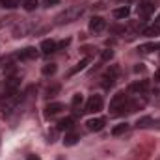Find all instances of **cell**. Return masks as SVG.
Wrapping results in <instances>:
<instances>
[{"instance_id":"5","label":"cell","mask_w":160,"mask_h":160,"mask_svg":"<svg viewBox=\"0 0 160 160\" xmlns=\"http://www.w3.org/2000/svg\"><path fill=\"white\" fill-rule=\"evenodd\" d=\"M118 75H119V67H118V65H112V67L102 75V78H101V80H102V82H101V84H102V88H104V89H110V88L116 84Z\"/></svg>"},{"instance_id":"19","label":"cell","mask_w":160,"mask_h":160,"mask_svg":"<svg viewBox=\"0 0 160 160\" xmlns=\"http://www.w3.org/2000/svg\"><path fill=\"white\" fill-rule=\"evenodd\" d=\"M80 140V136L77 132H71V134H67L65 136V140H63V145H67V147H71V145H75L77 142Z\"/></svg>"},{"instance_id":"9","label":"cell","mask_w":160,"mask_h":160,"mask_svg":"<svg viewBox=\"0 0 160 160\" xmlns=\"http://www.w3.org/2000/svg\"><path fill=\"white\" fill-rule=\"evenodd\" d=\"M19 86H21V78H19V77H9V78H6V84H4V95L17 93V91H19Z\"/></svg>"},{"instance_id":"15","label":"cell","mask_w":160,"mask_h":160,"mask_svg":"<svg viewBox=\"0 0 160 160\" xmlns=\"http://www.w3.org/2000/svg\"><path fill=\"white\" fill-rule=\"evenodd\" d=\"M89 62H91V58H89V56L82 58L78 63H77V65L73 67V69H69V77H73V75H77V73H80V71H84V69L88 67V63H89Z\"/></svg>"},{"instance_id":"7","label":"cell","mask_w":160,"mask_h":160,"mask_svg":"<svg viewBox=\"0 0 160 160\" xmlns=\"http://www.w3.org/2000/svg\"><path fill=\"white\" fill-rule=\"evenodd\" d=\"M155 9H157V6H155V2H147V0H142L140 4H138V17L140 19H149L153 13H155Z\"/></svg>"},{"instance_id":"26","label":"cell","mask_w":160,"mask_h":160,"mask_svg":"<svg viewBox=\"0 0 160 160\" xmlns=\"http://www.w3.org/2000/svg\"><path fill=\"white\" fill-rule=\"evenodd\" d=\"M112 58H114V50L106 48V50H102V52H101V60H102V62H110Z\"/></svg>"},{"instance_id":"20","label":"cell","mask_w":160,"mask_h":160,"mask_svg":"<svg viewBox=\"0 0 160 160\" xmlns=\"http://www.w3.org/2000/svg\"><path fill=\"white\" fill-rule=\"evenodd\" d=\"M56 63H47V65H43V69H41V73L45 75V77H52L54 73H56Z\"/></svg>"},{"instance_id":"14","label":"cell","mask_w":160,"mask_h":160,"mask_svg":"<svg viewBox=\"0 0 160 160\" xmlns=\"http://www.w3.org/2000/svg\"><path fill=\"white\" fill-rule=\"evenodd\" d=\"M39 50L43 52V54H52V52H56V50H58V43H56V41H52V39H45V41H41Z\"/></svg>"},{"instance_id":"21","label":"cell","mask_w":160,"mask_h":160,"mask_svg":"<svg viewBox=\"0 0 160 160\" xmlns=\"http://www.w3.org/2000/svg\"><path fill=\"white\" fill-rule=\"evenodd\" d=\"M128 130V123H119V125H116L114 128H112V134L114 136H119L123 132H127Z\"/></svg>"},{"instance_id":"6","label":"cell","mask_w":160,"mask_h":160,"mask_svg":"<svg viewBox=\"0 0 160 160\" xmlns=\"http://www.w3.org/2000/svg\"><path fill=\"white\" fill-rule=\"evenodd\" d=\"M102 97L101 95H91L88 101H86V110L84 112H88V114H97V112H101L102 110Z\"/></svg>"},{"instance_id":"28","label":"cell","mask_w":160,"mask_h":160,"mask_svg":"<svg viewBox=\"0 0 160 160\" xmlns=\"http://www.w3.org/2000/svg\"><path fill=\"white\" fill-rule=\"evenodd\" d=\"M149 123H153V119L151 118H142V119H138V123H136V127H149Z\"/></svg>"},{"instance_id":"17","label":"cell","mask_w":160,"mask_h":160,"mask_svg":"<svg viewBox=\"0 0 160 160\" xmlns=\"http://www.w3.org/2000/svg\"><path fill=\"white\" fill-rule=\"evenodd\" d=\"M112 15H114L116 19H127V17L130 15V8H128V6H121V8H116V9L112 11Z\"/></svg>"},{"instance_id":"2","label":"cell","mask_w":160,"mask_h":160,"mask_svg":"<svg viewBox=\"0 0 160 160\" xmlns=\"http://www.w3.org/2000/svg\"><path fill=\"white\" fill-rule=\"evenodd\" d=\"M36 22L34 21H30V19H19L13 26H11V34H13V38H26V36H30L34 30H36Z\"/></svg>"},{"instance_id":"10","label":"cell","mask_w":160,"mask_h":160,"mask_svg":"<svg viewBox=\"0 0 160 160\" xmlns=\"http://www.w3.org/2000/svg\"><path fill=\"white\" fill-rule=\"evenodd\" d=\"M104 28H106V21H104L102 17L95 15V17L89 19V32H93V34H101Z\"/></svg>"},{"instance_id":"1","label":"cell","mask_w":160,"mask_h":160,"mask_svg":"<svg viewBox=\"0 0 160 160\" xmlns=\"http://www.w3.org/2000/svg\"><path fill=\"white\" fill-rule=\"evenodd\" d=\"M84 11H86V6H71L65 11H62L54 21H56V24H69V22L78 21Z\"/></svg>"},{"instance_id":"29","label":"cell","mask_w":160,"mask_h":160,"mask_svg":"<svg viewBox=\"0 0 160 160\" xmlns=\"http://www.w3.org/2000/svg\"><path fill=\"white\" fill-rule=\"evenodd\" d=\"M58 91H60V86H58V84L52 86V88H47V97H54Z\"/></svg>"},{"instance_id":"4","label":"cell","mask_w":160,"mask_h":160,"mask_svg":"<svg viewBox=\"0 0 160 160\" xmlns=\"http://www.w3.org/2000/svg\"><path fill=\"white\" fill-rule=\"evenodd\" d=\"M125 102H127V95H125V91H118V93L112 97V101H110V112H112L114 116H119L121 112H123Z\"/></svg>"},{"instance_id":"8","label":"cell","mask_w":160,"mask_h":160,"mask_svg":"<svg viewBox=\"0 0 160 160\" xmlns=\"http://www.w3.org/2000/svg\"><path fill=\"white\" fill-rule=\"evenodd\" d=\"M128 91L134 95H143L149 91V80H136L128 86Z\"/></svg>"},{"instance_id":"13","label":"cell","mask_w":160,"mask_h":160,"mask_svg":"<svg viewBox=\"0 0 160 160\" xmlns=\"http://www.w3.org/2000/svg\"><path fill=\"white\" fill-rule=\"evenodd\" d=\"M17 58L19 60H34V58H38V50H36V47H26L17 52Z\"/></svg>"},{"instance_id":"32","label":"cell","mask_w":160,"mask_h":160,"mask_svg":"<svg viewBox=\"0 0 160 160\" xmlns=\"http://www.w3.org/2000/svg\"><path fill=\"white\" fill-rule=\"evenodd\" d=\"M155 82H160V67L157 69V73H155Z\"/></svg>"},{"instance_id":"11","label":"cell","mask_w":160,"mask_h":160,"mask_svg":"<svg viewBox=\"0 0 160 160\" xmlns=\"http://www.w3.org/2000/svg\"><path fill=\"white\" fill-rule=\"evenodd\" d=\"M104 125H106V121L102 119V118H93V119H88V123H86L88 130H91V132H99V130H102Z\"/></svg>"},{"instance_id":"12","label":"cell","mask_w":160,"mask_h":160,"mask_svg":"<svg viewBox=\"0 0 160 160\" xmlns=\"http://www.w3.org/2000/svg\"><path fill=\"white\" fill-rule=\"evenodd\" d=\"M63 108H65V106H63L62 102H50V104H47V108H45V116H47V118H54V116L62 114Z\"/></svg>"},{"instance_id":"22","label":"cell","mask_w":160,"mask_h":160,"mask_svg":"<svg viewBox=\"0 0 160 160\" xmlns=\"http://www.w3.org/2000/svg\"><path fill=\"white\" fill-rule=\"evenodd\" d=\"M38 6H39L38 0H24V2H22V8H24L26 11H34V9H38Z\"/></svg>"},{"instance_id":"33","label":"cell","mask_w":160,"mask_h":160,"mask_svg":"<svg viewBox=\"0 0 160 160\" xmlns=\"http://www.w3.org/2000/svg\"><path fill=\"white\" fill-rule=\"evenodd\" d=\"M28 160H39L38 155H28Z\"/></svg>"},{"instance_id":"25","label":"cell","mask_w":160,"mask_h":160,"mask_svg":"<svg viewBox=\"0 0 160 160\" xmlns=\"http://www.w3.org/2000/svg\"><path fill=\"white\" fill-rule=\"evenodd\" d=\"M17 21H19L17 17H8V19H2V21H0V30H2V28H6V26H13Z\"/></svg>"},{"instance_id":"3","label":"cell","mask_w":160,"mask_h":160,"mask_svg":"<svg viewBox=\"0 0 160 160\" xmlns=\"http://www.w3.org/2000/svg\"><path fill=\"white\" fill-rule=\"evenodd\" d=\"M22 102V93H11V95H4L2 99H0V104H2V112H4V116H8V114H11L19 104Z\"/></svg>"},{"instance_id":"30","label":"cell","mask_w":160,"mask_h":160,"mask_svg":"<svg viewBox=\"0 0 160 160\" xmlns=\"http://www.w3.org/2000/svg\"><path fill=\"white\" fill-rule=\"evenodd\" d=\"M69 43H71V39H69V38H67V39H63V41H60V43H58V50H62V48H65V47H67Z\"/></svg>"},{"instance_id":"23","label":"cell","mask_w":160,"mask_h":160,"mask_svg":"<svg viewBox=\"0 0 160 160\" xmlns=\"http://www.w3.org/2000/svg\"><path fill=\"white\" fill-rule=\"evenodd\" d=\"M21 4V0H0V6L2 8H8V9H13Z\"/></svg>"},{"instance_id":"18","label":"cell","mask_w":160,"mask_h":160,"mask_svg":"<svg viewBox=\"0 0 160 160\" xmlns=\"http://www.w3.org/2000/svg\"><path fill=\"white\" fill-rule=\"evenodd\" d=\"M143 36H147V38H157V36H160V24H153V26L143 28Z\"/></svg>"},{"instance_id":"31","label":"cell","mask_w":160,"mask_h":160,"mask_svg":"<svg viewBox=\"0 0 160 160\" xmlns=\"http://www.w3.org/2000/svg\"><path fill=\"white\" fill-rule=\"evenodd\" d=\"M43 2H45V6H48V8H50V6H56V4H60L62 0H43Z\"/></svg>"},{"instance_id":"16","label":"cell","mask_w":160,"mask_h":160,"mask_svg":"<svg viewBox=\"0 0 160 160\" xmlns=\"http://www.w3.org/2000/svg\"><path fill=\"white\" fill-rule=\"evenodd\" d=\"M73 123H75L73 118H63V119H60L58 123H56V130H60V132L71 130V128H73Z\"/></svg>"},{"instance_id":"24","label":"cell","mask_w":160,"mask_h":160,"mask_svg":"<svg viewBox=\"0 0 160 160\" xmlns=\"http://www.w3.org/2000/svg\"><path fill=\"white\" fill-rule=\"evenodd\" d=\"M157 48H160V45H157V43H147V45H140V52H151V50H157Z\"/></svg>"},{"instance_id":"27","label":"cell","mask_w":160,"mask_h":160,"mask_svg":"<svg viewBox=\"0 0 160 160\" xmlns=\"http://www.w3.org/2000/svg\"><path fill=\"white\" fill-rule=\"evenodd\" d=\"M82 102H84V97H82V93H77V95H73V101H71L73 108H78Z\"/></svg>"}]
</instances>
